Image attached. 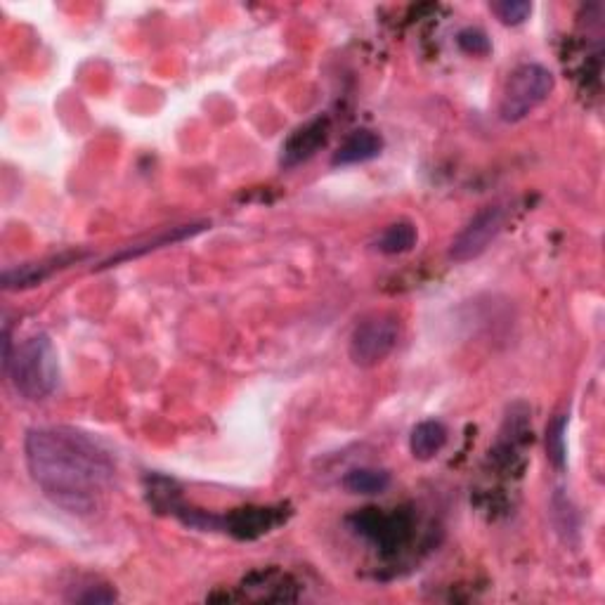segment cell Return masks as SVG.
I'll use <instances>...</instances> for the list:
<instances>
[{
	"label": "cell",
	"instance_id": "obj_16",
	"mask_svg": "<svg viewBox=\"0 0 605 605\" xmlns=\"http://www.w3.org/2000/svg\"><path fill=\"white\" fill-rule=\"evenodd\" d=\"M457 43L468 55H485V52H490V41H487V36L478 29H464L459 34Z\"/></svg>",
	"mask_w": 605,
	"mask_h": 605
},
{
	"label": "cell",
	"instance_id": "obj_13",
	"mask_svg": "<svg viewBox=\"0 0 605 605\" xmlns=\"http://www.w3.org/2000/svg\"><path fill=\"white\" fill-rule=\"evenodd\" d=\"M277 518L272 516L270 509H242L237 511L230 520V532L239 537H256L268 532Z\"/></svg>",
	"mask_w": 605,
	"mask_h": 605
},
{
	"label": "cell",
	"instance_id": "obj_2",
	"mask_svg": "<svg viewBox=\"0 0 605 605\" xmlns=\"http://www.w3.org/2000/svg\"><path fill=\"white\" fill-rule=\"evenodd\" d=\"M3 369L17 393L31 402L50 398L60 381V357L45 334L29 336L19 343Z\"/></svg>",
	"mask_w": 605,
	"mask_h": 605
},
{
	"label": "cell",
	"instance_id": "obj_6",
	"mask_svg": "<svg viewBox=\"0 0 605 605\" xmlns=\"http://www.w3.org/2000/svg\"><path fill=\"white\" fill-rule=\"evenodd\" d=\"M329 138V123L327 119H317L296 130L286 145L282 147V166L294 168L303 161H308L310 156H315L324 147V142Z\"/></svg>",
	"mask_w": 605,
	"mask_h": 605
},
{
	"label": "cell",
	"instance_id": "obj_17",
	"mask_svg": "<svg viewBox=\"0 0 605 605\" xmlns=\"http://www.w3.org/2000/svg\"><path fill=\"white\" fill-rule=\"evenodd\" d=\"M116 591L107 584H97V587H86V591L74 596L76 603H90V605H100V603H114L116 601Z\"/></svg>",
	"mask_w": 605,
	"mask_h": 605
},
{
	"label": "cell",
	"instance_id": "obj_7",
	"mask_svg": "<svg viewBox=\"0 0 605 605\" xmlns=\"http://www.w3.org/2000/svg\"><path fill=\"white\" fill-rule=\"evenodd\" d=\"M383 152V138L374 130L360 128L353 135H348L346 142L338 147V152L331 159L334 166H355L364 164V161H372Z\"/></svg>",
	"mask_w": 605,
	"mask_h": 605
},
{
	"label": "cell",
	"instance_id": "obj_8",
	"mask_svg": "<svg viewBox=\"0 0 605 605\" xmlns=\"http://www.w3.org/2000/svg\"><path fill=\"white\" fill-rule=\"evenodd\" d=\"M78 258L81 256H62V258L43 260V263L22 265V268H15V270H5L3 272V289H8V291L31 289V286L45 282V279H48L55 270L64 268V265L71 263V260H78Z\"/></svg>",
	"mask_w": 605,
	"mask_h": 605
},
{
	"label": "cell",
	"instance_id": "obj_3",
	"mask_svg": "<svg viewBox=\"0 0 605 605\" xmlns=\"http://www.w3.org/2000/svg\"><path fill=\"white\" fill-rule=\"evenodd\" d=\"M556 78L542 64H520L506 81L499 116L506 123H518L542 107L554 93Z\"/></svg>",
	"mask_w": 605,
	"mask_h": 605
},
{
	"label": "cell",
	"instance_id": "obj_1",
	"mask_svg": "<svg viewBox=\"0 0 605 605\" xmlns=\"http://www.w3.org/2000/svg\"><path fill=\"white\" fill-rule=\"evenodd\" d=\"M31 478L52 504L71 516H93L114 483L109 452L69 426L31 428L24 440Z\"/></svg>",
	"mask_w": 605,
	"mask_h": 605
},
{
	"label": "cell",
	"instance_id": "obj_11",
	"mask_svg": "<svg viewBox=\"0 0 605 605\" xmlns=\"http://www.w3.org/2000/svg\"><path fill=\"white\" fill-rule=\"evenodd\" d=\"M343 487L350 494H367V497H374V494L386 492L390 487V473L381 471V468H353L343 476Z\"/></svg>",
	"mask_w": 605,
	"mask_h": 605
},
{
	"label": "cell",
	"instance_id": "obj_14",
	"mask_svg": "<svg viewBox=\"0 0 605 605\" xmlns=\"http://www.w3.org/2000/svg\"><path fill=\"white\" fill-rule=\"evenodd\" d=\"M565 426H568V416L558 414L546 428V452L556 468L565 466Z\"/></svg>",
	"mask_w": 605,
	"mask_h": 605
},
{
	"label": "cell",
	"instance_id": "obj_10",
	"mask_svg": "<svg viewBox=\"0 0 605 605\" xmlns=\"http://www.w3.org/2000/svg\"><path fill=\"white\" fill-rule=\"evenodd\" d=\"M201 230H206V223L175 227V230H171V232L159 234V237L152 239V242H147V244H135V246H130V249H123L121 253H116V256H112L109 260H104L102 268H109V265L121 263V260H128V258H138V256H142V253H149V251L161 249V246L178 244V242H182V239H190V237H194V234H199Z\"/></svg>",
	"mask_w": 605,
	"mask_h": 605
},
{
	"label": "cell",
	"instance_id": "obj_15",
	"mask_svg": "<svg viewBox=\"0 0 605 605\" xmlns=\"http://www.w3.org/2000/svg\"><path fill=\"white\" fill-rule=\"evenodd\" d=\"M490 10L502 24L518 26L532 15V3L528 0H499V3L490 5Z\"/></svg>",
	"mask_w": 605,
	"mask_h": 605
},
{
	"label": "cell",
	"instance_id": "obj_4",
	"mask_svg": "<svg viewBox=\"0 0 605 605\" xmlns=\"http://www.w3.org/2000/svg\"><path fill=\"white\" fill-rule=\"evenodd\" d=\"M400 338V322L395 315H372L357 324L350 336L348 355L355 367L372 369L393 353Z\"/></svg>",
	"mask_w": 605,
	"mask_h": 605
},
{
	"label": "cell",
	"instance_id": "obj_5",
	"mask_svg": "<svg viewBox=\"0 0 605 605\" xmlns=\"http://www.w3.org/2000/svg\"><path fill=\"white\" fill-rule=\"evenodd\" d=\"M506 223V208L502 206H485L464 225L450 246V258L457 263H468L476 260L490 249L494 239L499 237Z\"/></svg>",
	"mask_w": 605,
	"mask_h": 605
},
{
	"label": "cell",
	"instance_id": "obj_9",
	"mask_svg": "<svg viewBox=\"0 0 605 605\" xmlns=\"http://www.w3.org/2000/svg\"><path fill=\"white\" fill-rule=\"evenodd\" d=\"M447 445V428L440 421L428 419L421 421L412 428L409 435V452L414 459L419 461H431L442 452V447Z\"/></svg>",
	"mask_w": 605,
	"mask_h": 605
},
{
	"label": "cell",
	"instance_id": "obj_12",
	"mask_svg": "<svg viewBox=\"0 0 605 605\" xmlns=\"http://www.w3.org/2000/svg\"><path fill=\"white\" fill-rule=\"evenodd\" d=\"M416 239H419L416 227L412 223H407V220H400V223H393L390 227H386V232H383L379 242H376V249L386 253V256H398V253L412 251L416 246Z\"/></svg>",
	"mask_w": 605,
	"mask_h": 605
}]
</instances>
